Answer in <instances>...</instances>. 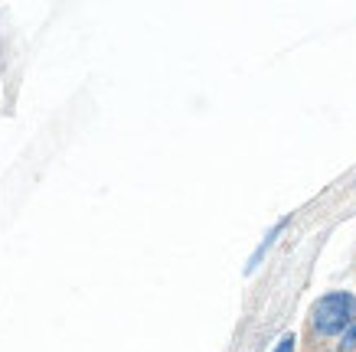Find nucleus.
Returning a JSON list of instances; mask_svg holds the SVG:
<instances>
[{
    "label": "nucleus",
    "instance_id": "nucleus-1",
    "mask_svg": "<svg viewBox=\"0 0 356 352\" xmlns=\"http://www.w3.org/2000/svg\"><path fill=\"white\" fill-rule=\"evenodd\" d=\"M356 297L350 290H330L324 297L314 300L311 307V326L321 336H343L353 326Z\"/></svg>",
    "mask_w": 356,
    "mask_h": 352
},
{
    "label": "nucleus",
    "instance_id": "nucleus-2",
    "mask_svg": "<svg viewBox=\"0 0 356 352\" xmlns=\"http://www.w3.org/2000/svg\"><path fill=\"white\" fill-rule=\"evenodd\" d=\"M284 225H288V219H281V222H275L268 228V235H265V242H261L259 248H255V251H252V258H248V265H245V274H252V271H255V267L261 265V258H265V251H268L271 245H275V238H278L281 232H284Z\"/></svg>",
    "mask_w": 356,
    "mask_h": 352
},
{
    "label": "nucleus",
    "instance_id": "nucleus-3",
    "mask_svg": "<svg viewBox=\"0 0 356 352\" xmlns=\"http://www.w3.org/2000/svg\"><path fill=\"white\" fill-rule=\"evenodd\" d=\"M294 346H298L294 333H284V336L278 340V346H275V352H294Z\"/></svg>",
    "mask_w": 356,
    "mask_h": 352
},
{
    "label": "nucleus",
    "instance_id": "nucleus-4",
    "mask_svg": "<svg viewBox=\"0 0 356 352\" xmlns=\"http://www.w3.org/2000/svg\"><path fill=\"white\" fill-rule=\"evenodd\" d=\"M353 346H356V323L340 336V349H353Z\"/></svg>",
    "mask_w": 356,
    "mask_h": 352
}]
</instances>
